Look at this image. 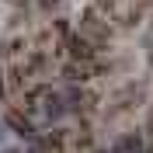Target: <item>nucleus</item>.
Instances as JSON below:
<instances>
[{
	"mask_svg": "<svg viewBox=\"0 0 153 153\" xmlns=\"http://www.w3.org/2000/svg\"><path fill=\"white\" fill-rule=\"evenodd\" d=\"M80 35L94 38V42H108L111 38V28H108V21H101L97 10H87L84 18H80Z\"/></svg>",
	"mask_w": 153,
	"mask_h": 153,
	"instance_id": "obj_1",
	"label": "nucleus"
},
{
	"mask_svg": "<svg viewBox=\"0 0 153 153\" xmlns=\"http://www.w3.org/2000/svg\"><path fill=\"white\" fill-rule=\"evenodd\" d=\"M42 111H45V118H49V122L63 118V115L70 111V108H66V97H63V94H56V91H45V94H42Z\"/></svg>",
	"mask_w": 153,
	"mask_h": 153,
	"instance_id": "obj_2",
	"label": "nucleus"
},
{
	"mask_svg": "<svg viewBox=\"0 0 153 153\" xmlns=\"http://www.w3.org/2000/svg\"><path fill=\"white\" fill-rule=\"evenodd\" d=\"M66 49L76 63H91V56H94V45L87 35H66Z\"/></svg>",
	"mask_w": 153,
	"mask_h": 153,
	"instance_id": "obj_3",
	"label": "nucleus"
},
{
	"mask_svg": "<svg viewBox=\"0 0 153 153\" xmlns=\"http://www.w3.org/2000/svg\"><path fill=\"white\" fill-rule=\"evenodd\" d=\"M4 122H7V129H14L18 136H25V139H35V125H31L28 115H21L18 108H10L7 115H4Z\"/></svg>",
	"mask_w": 153,
	"mask_h": 153,
	"instance_id": "obj_4",
	"label": "nucleus"
},
{
	"mask_svg": "<svg viewBox=\"0 0 153 153\" xmlns=\"http://www.w3.org/2000/svg\"><path fill=\"white\" fill-rule=\"evenodd\" d=\"M111 153H146V143H143V132H125L115 139Z\"/></svg>",
	"mask_w": 153,
	"mask_h": 153,
	"instance_id": "obj_5",
	"label": "nucleus"
},
{
	"mask_svg": "<svg viewBox=\"0 0 153 153\" xmlns=\"http://www.w3.org/2000/svg\"><path fill=\"white\" fill-rule=\"evenodd\" d=\"M63 76H66V80H73V84H76V80H84V76H87V66H84V63H76V59H73V63H66V66H63Z\"/></svg>",
	"mask_w": 153,
	"mask_h": 153,
	"instance_id": "obj_6",
	"label": "nucleus"
},
{
	"mask_svg": "<svg viewBox=\"0 0 153 153\" xmlns=\"http://www.w3.org/2000/svg\"><path fill=\"white\" fill-rule=\"evenodd\" d=\"M146 45H150V49H153V28H150V35H146Z\"/></svg>",
	"mask_w": 153,
	"mask_h": 153,
	"instance_id": "obj_7",
	"label": "nucleus"
},
{
	"mask_svg": "<svg viewBox=\"0 0 153 153\" xmlns=\"http://www.w3.org/2000/svg\"><path fill=\"white\" fill-rule=\"evenodd\" d=\"M0 97H4V76H0Z\"/></svg>",
	"mask_w": 153,
	"mask_h": 153,
	"instance_id": "obj_8",
	"label": "nucleus"
},
{
	"mask_svg": "<svg viewBox=\"0 0 153 153\" xmlns=\"http://www.w3.org/2000/svg\"><path fill=\"white\" fill-rule=\"evenodd\" d=\"M4 153H18V150H4Z\"/></svg>",
	"mask_w": 153,
	"mask_h": 153,
	"instance_id": "obj_9",
	"label": "nucleus"
},
{
	"mask_svg": "<svg viewBox=\"0 0 153 153\" xmlns=\"http://www.w3.org/2000/svg\"><path fill=\"white\" fill-rule=\"evenodd\" d=\"M150 125H153V111H150Z\"/></svg>",
	"mask_w": 153,
	"mask_h": 153,
	"instance_id": "obj_10",
	"label": "nucleus"
}]
</instances>
